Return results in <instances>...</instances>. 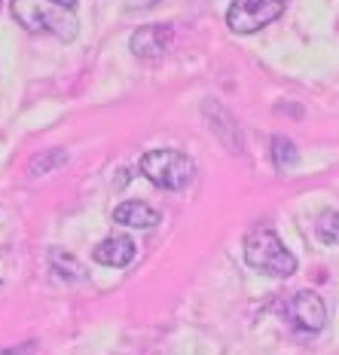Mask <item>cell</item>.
<instances>
[{"label": "cell", "mask_w": 339, "mask_h": 355, "mask_svg": "<svg viewBox=\"0 0 339 355\" xmlns=\"http://www.w3.org/2000/svg\"><path fill=\"white\" fill-rule=\"evenodd\" d=\"M73 6H77L73 0H12V16L28 31L53 34L58 40H73L80 31V19Z\"/></svg>", "instance_id": "obj_1"}, {"label": "cell", "mask_w": 339, "mask_h": 355, "mask_svg": "<svg viewBox=\"0 0 339 355\" xmlns=\"http://www.w3.org/2000/svg\"><path fill=\"white\" fill-rule=\"evenodd\" d=\"M245 261L254 270L269 272V276L278 279H287L297 272V257L284 248V242L269 227H254L245 236Z\"/></svg>", "instance_id": "obj_2"}, {"label": "cell", "mask_w": 339, "mask_h": 355, "mask_svg": "<svg viewBox=\"0 0 339 355\" xmlns=\"http://www.w3.org/2000/svg\"><path fill=\"white\" fill-rule=\"evenodd\" d=\"M141 175L150 184H156L162 190H183L187 184H193L196 178V162L187 153L174 150V147H162V150H147L141 162H138Z\"/></svg>", "instance_id": "obj_3"}, {"label": "cell", "mask_w": 339, "mask_h": 355, "mask_svg": "<svg viewBox=\"0 0 339 355\" xmlns=\"http://www.w3.org/2000/svg\"><path fill=\"white\" fill-rule=\"evenodd\" d=\"M284 3L287 0H232L230 12H226V25L235 34H254L282 16Z\"/></svg>", "instance_id": "obj_4"}, {"label": "cell", "mask_w": 339, "mask_h": 355, "mask_svg": "<svg viewBox=\"0 0 339 355\" xmlns=\"http://www.w3.org/2000/svg\"><path fill=\"white\" fill-rule=\"evenodd\" d=\"M284 319L291 322L293 331L300 334H318V331L327 324V306L315 291H297L284 300L282 306Z\"/></svg>", "instance_id": "obj_5"}, {"label": "cell", "mask_w": 339, "mask_h": 355, "mask_svg": "<svg viewBox=\"0 0 339 355\" xmlns=\"http://www.w3.org/2000/svg\"><path fill=\"white\" fill-rule=\"evenodd\" d=\"M174 43V31L172 25H147V28H138L135 34H131L129 46L131 53L138 58H147V62H153V58H162L172 49Z\"/></svg>", "instance_id": "obj_6"}, {"label": "cell", "mask_w": 339, "mask_h": 355, "mask_svg": "<svg viewBox=\"0 0 339 355\" xmlns=\"http://www.w3.org/2000/svg\"><path fill=\"white\" fill-rule=\"evenodd\" d=\"M138 254V245L129 239V236H107L104 242H98L92 251L95 263H104V266H113V270H122L135 261Z\"/></svg>", "instance_id": "obj_7"}, {"label": "cell", "mask_w": 339, "mask_h": 355, "mask_svg": "<svg viewBox=\"0 0 339 355\" xmlns=\"http://www.w3.org/2000/svg\"><path fill=\"white\" fill-rule=\"evenodd\" d=\"M113 220L122 227H131V230H153V227L162 220V214L156 209H150L147 202H122L113 209Z\"/></svg>", "instance_id": "obj_8"}, {"label": "cell", "mask_w": 339, "mask_h": 355, "mask_svg": "<svg viewBox=\"0 0 339 355\" xmlns=\"http://www.w3.org/2000/svg\"><path fill=\"white\" fill-rule=\"evenodd\" d=\"M205 114H211V129L220 135V141L230 147L232 153H241V135H239V129H235L232 116L217 105H205Z\"/></svg>", "instance_id": "obj_9"}, {"label": "cell", "mask_w": 339, "mask_h": 355, "mask_svg": "<svg viewBox=\"0 0 339 355\" xmlns=\"http://www.w3.org/2000/svg\"><path fill=\"white\" fill-rule=\"evenodd\" d=\"M49 270H53L55 279H62V282H83L86 279L83 263L73 254H68V251H58V248L49 251Z\"/></svg>", "instance_id": "obj_10"}, {"label": "cell", "mask_w": 339, "mask_h": 355, "mask_svg": "<svg viewBox=\"0 0 339 355\" xmlns=\"http://www.w3.org/2000/svg\"><path fill=\"white\" fill-rule=\"evenodd\" d=\"M272 162H275L278 172H291V168L300 162V153H297V147H293L291 138H282V135L272 138Z\"/></svg>", "instance_id": "obj_11"}, {"label": "cell", "mask_w": 339, "mask_h": 355, "mask_svg": "<svg viewBox=\"0 0 339 355\" xmlns=\"http://www.w3.org/2000/svg\"><path fill=\"white\" fill-rule=\"evenodd\" d=\"M64 162H68V153L58 150V147H53V150H43L40 157L31 159V166H28V175H34V178L49 175V172H55V168H62Z\"/></svg>", "instance_id": "obj_12"}, {"label": "cell", "mask_w": 339, "mask_h": 355, "mask_svg": "<svg viewBox=\"0 0 339 355\" xmlns=\"http://www.w3.org/2000/svg\"><path fill=\"white\" fill-rule=\"evenodd\" d=\"M315 236L324 245H339V211H321L315 220Z\"/></svg>", "instance_id": "obj_13"}, {"label": "cell", "mask_w": 339, "mask_h": 355, "mask_svg": "<svg viewBox=\"0 0 339 355\" xmlns=\"http://www.w3.org/2000/svg\"><path fill=\"white\" fill-rule=\"evenodd\" d=\"M34 352V343H21V346H3L0 355H31Z\"/></svg>", "instance_id": "obj_14"}]
</instances>
